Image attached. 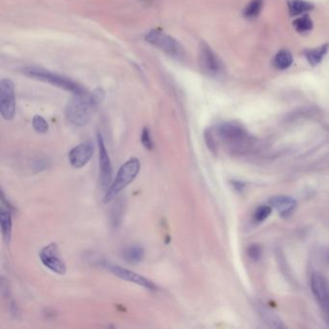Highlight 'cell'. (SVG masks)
Listing matches in <instances>:
<instances>
[{
	"label": "cell",
	"mask_w": 329,
	"mask_h": 329,
	"mask_svg": "<svg viewBox=\"0 0 329 329\" xmlns=\"http://www.w3.org/2000/svg\"><path fill=\"white\" fill-rule=\"evenodd\" d=\"M218 134L225 144L231 148H240L247 138V131L243 126L237 122H228L218 128Z\"/></svg>",
	"instance_id": "obj_5"
},
{
	"label": "cell",
	"mask_w": 329,
	"mask_h": 329,
	"mask_svg": "<svg viewBox=\"0 0 329 329\" xmlns=\"http://www.w3.org/2000/svg\"><path fill=\"white\" fill-rule=\"evenodd\" d=\"M144 249L140 245H131L122 252L123 259L129 264H138L144 258Z\"/></svg>",
	"instance_id": "obj_15"
},
{
	"label": "cell",
	"mask_w": 329,
	"mask_h": 329,
	"mask_svg": "<svg viewBox=\"0 0 329 329\" xmlns=\"http://www.w3.org/2000/svg\"><path fill=\"white\" fill-rule=\"evenodd\" d=\"M105 100V93L98 88L84 95H74L65 109L67 120L76 127H83L88 124L92 115Z\"/></svg>",
	"instance_id": "obj_1"
},
{
	"label": "cell",
	"mask_w": 329,
	"mask_h": 329,
	"mask_svg": "<svg viewBox=\"0 0 329 329\" xmlns=\"http://www.w3.org/2000/svg\"><path fill=\"white\" fill-rule=\"evenodd\" d=\"M205 140H206V143H207V146L209 147V150L211 152L216 153L217 152V144H216L214 136L211 134V132L209 130H207L205 132Z\"/></svg>",
	"instance_id": "obj_26"
},
{
	"label": "cell",
	"mask_w": 329,
	"mask_h": 329,
	"mask_svg": "<svg viewBox=\"0 0 329 329\" xmlns=\"http://www.w3.org/2000/svg\"><path fill=\"white\" fill-rule=\"evenodd\" d=\"M41 262L49 270L59 275H64L67 270L66 264L59 254L56 243H49L40 251Z\"/></svg>",
	"instance_id": "obj_8"
},
{
	"label": "cell",
	"mask_w": 329,
	"mask_h": 329,
	"mask_svg": "<svg viewBox=\"0 0 329 329\" xmlns=\"http://www.w3.org/2000/svg\"><path fill=\"white\" fill-rule=\"evenodd\" d=\"M287 4H288L289 15L292 16L305 14L314 9L313 4L305 0H288Z\"/></svg>",
	"instance_id": "obj_16"
},
{
	"label": "cell",
	"mask_w": 329,
	"mask_h": 329,
	"mask_svg": "<svg viewBox=\"0 0 329 329\" xmlns=\"http://www.w3.org/2000/svg\"><path fill=\"white\" fill-rule=\"evenodd\" d=\"M269 204L283 217H289L297 208V201L287 195H275L269 199Z\"/></svg>",
	"instance_id": "obj_13"
},
{
	"label": "cell",
	"mask_w": 329,
	"mask_h": 329,
	"mask_svg": "<svg viewBox=\"0 0 329 329\" xmlns=\"http://www.w3.org/2000/svg\"><path fill=\"white\" fill-rule=\"evenodd\" d=\"M198 59L202 70L209 75H217L221 71V63L217 54L205 42H202L199 45Z\"/></svg>",
	"instance_id": "obj_10"
},
{
	"label": "cell",
	"mask_w": 329,
	"mask_h": 329,
	"mask_svg": "<svg viewBox=\"0 0 329 329\" xmlns=\"http://www.w3.org/2000/svg\"><path fill=\"white\" fill-rule=\"evenodd\" d=\"M314 296L319 301L329 321V284L321 274H314L311 279Z\"/></svg>",
	"instance_id": "obj_11"
},
{
	"label": "cell",
	"mask_w": 329,
	"mask_h": 329,
	"mask_svg": "<svg viewBox=\"0 0 329 329\" xmlns=\"http://www.w3.org/2000/svg\"><path fill=\"white\" fill-rule=\"evenodd\" d=\"M34 129L39 133H46L48 130V124L47 120L40 115H36L32 120Z\"/></svg>",
	"instance_id": "obj_21"
},
{
	"label": "cell",
	"mask_w": 329,
	"mask_h": 329,
	"mask_svg": "<svg viewBox=\"0 0 329 329\" xmlns=\"http://www.w3.org/2000/svg\"><path fill=\"white\" fill-rule=\"evenodd\" d=\"M47 166H48V162L46 161V160L37 159L33 162V168L37 169L38 171L47 168Z\"/></svg>",
	"instance_id": "obj_27"
},
{
	"label": "cell",
	"mask_w": 329,
	"mask_h": 329,
	"mask_svg": "<svg viewBox=\"0 0 329 329\" xmlns=\"http://www.w3.org/2000/svg\"><path fill=\"white\" fill-rule=\"evenodd\" d=\"M0 111L7 121L12 120L16 112L15 86L9 79H4L0 82Z\"/></svg>",
	"instance_id": "obj_6"
},
{
	"label": "cell",
	"mask_w": 329,
	"mask_h": 329,
	"mask_svg": "<svg viewBox=\"0 0 329 329\" xmlns=\"http://www.w3.org/2000/svg\"><path fill=\"white\" fill-rule=\"evenodd\" d=\"M141 143L147 150H152L153 148V140L151 137V132L148 128H144L141 133Z\"/></svg>",
	"instance_id": "obj_24"
},
{
	"label": "cell",
	"mask_w": 329,
	"mask_h": 329,
	"mask_svg": "<svg viewBox=\"0 0 329 329\" xmlns=\"http://www.w3.org/2000/svg\"><path fill=\"white\" fill-rule=\"evenodd\" d=\"M98 146H99V164H100V181L104 188H108L112 181V164L110 157L105 147L104 138L101 133L98 134Z\"/></svg>",
	"instance_id": "obj_9"
},
{
	"label": "cell",
	"mask_w": 329,
	"mask_h": 329,
	"mask_svg": "<svg viewBox=\"0 0 329 329\" xmlns=\"http://www.w3.org/2000/svg\"><path fill=\"white\" fill-rule=\"evenodd\" d=\"M0 225L3 239L9 244L12 237V214L10 209H4L3 207L0 209Z\"/></svg>",
	"instance_id": "obj_14"
},
{
	"label": "cell",
	"mask_w": 329,
	"mask_h": 329,
	"mask_svg": "<svg viewBox=\"0 0 329 329\" xmlns=\"http://www.w3.org/2000/svg\"><path fill=\"white\" fill-rule=\"evenodd\" d=\"M264 0H251L244 10L243 15L249 20L257 17L263 9Z\"/></svg>",
	"instance_id": "obj_19"
},
{
	"label": "cell",
	"mask_w": 329,
	"mask_h": 329,
	"mask_svg": "<svg viewBox=\"0 0 329 329\" xmlns=\"http://www.w3.org/2000/svg\"><path fill=\"white\" fill-rule=\"evenodd\" d=\"M272 210H273V209H272L270 206H265V205H264V206L259 207V208L256 209L255 214H254V219H255V221H257V222H263L264 220H265L267 217L270 216Z\"/></svg>",
	"instance_id": "obj_22"
},
{
	"label": "cell",
	"mask_w": 329,
	"mask_h": 329,
	"mask_svg": "<svg viewBox=\"0 0 329 329\" xmlns=\"http://www.w3.org/2000/svg\"><path fill=\"white\" fill-rule=\"evenodd\" d=\"M145 40L177 60H182L185 58V52L183 46L175 38L161 30H151L145 36Z\"/></svg>",
	"instance_id": "obj_4"
},
{
	"label": "cell",
	"mask_w": 329,
	"mask_h": 329,
	"mask_svg": "<svg viewBox=\"0 0 329 329\" xmlns=\"http://www.w3.org/2000/svg\"><path fill=\"white\" fill-rule=\"evenodd\" d=\"M249 257L253 260H259L262 256V247L259 244H252L247 249Z\"/></svg>",
	"instance_id": "obj_25"
},
{
	"label": "cell",
	"mask_w": 329,
	"mask_h": 329,
	"mask_svg": "<svg viewBox=\"0 0 329 329\" xmlns=\"http://www.w3.org/2000/svg\"><path fill=\"white\" fill-rule=\"evenodd\" d=\"M328 51V45H323L319 48L314 49H307L305 51V56L308 62L312 66L320 64L322 59L326 55Z\"/></svg>",
	"instance_id": "obj_18"
},
{
	"label": "cell",
	"mask_w": 329,
	"mask_h": 329,
	"mask_svg": "<svg viewBox=\"0 0 329 329\" xmlns=\"http://www.w3.org/2000/svg\"><path fill=\"white\" fill-rule=\"evenodd\" d=\"M294 62V58L291 51L287 49L280 50L273 59V66L280 71H284L289 69Z\"/></svg>",
	"instance_id": "obj_17"
},
{
	"label": "cell",
	"mask_w": 329,
	"mask_h": 329,
	"mask_svg": "<svg viewBox=\"0 0 329 329\" xmlns=\"http://www.w3.org/2000/svg\"><path fill=\"white\" fill-rule=\"evenodd\" d=\"M22 72L24 75L31 78L33 80L48 82L49 84L54 85L58 88L64 89L68 92H71L73 95L80 96L87 93V91L75 81H72L71 79L66 78L64 75L58 74L56 72H50L43 68L25 67L22 70Z\"/></svg>",
	"instance_id": "obj_2"
},
{
	"label": "cell",
	"mask_w": 329,
	"mask_h": 329,
	"mask_svg": "<svg viewBox=\"0 0 329 329\" xmlns=\"http://www.w3.org/2000/svg\"><path fill=\"white\" fill-rule=\"evenodd\" d=\"M140 168L141 163L137 158H131L129 161H126L119 169L115 180L107 188L104 202L108 203L112 201L115 197H117L122 190H124L128 185L134 181L140 171Z\"/></svg>",
	"instance_id": "obj_3"
},
{
	"label": "cell",
	"mask_w": 329,
	"mask_h": 329,
	"mask_svg": "<svg viewBox=\"0 0 329 329\" xmlns=\"http://www.w3.org/2000/svg\"><path fill=\"white\" fill-rule=\"evenodd\" d=\"M123 206L124 203L122 201H119L115 207L113 208L112 211H111V217H112V223L115 227H117L118 224L121 222L122 219V216H123Z\"/></svg>",
	"instance_id": "obj_23"
},
{
	"label": "cell",
	"mask_w": 329,
	"mask_h": 329,
	"mask_svg": "<svg viewBox=\"0 0 329 329\" xmlns=\"http://www.w3.org/2000/svg\"><path fill=\"white\" fill-rule=\"evenodd\" d=\"M231 184L234 185V187L236 188V189H238V190H241V188L244 186V185L242 184V183H241V182H238V181H236V182H231Z\"/></svg>",
	"instance_id": "obj_28"
},
{
	"label": "cell",
	"mask_w": 329,
	"mask_h": 329,
	"mask_svg": "<svg viewBox=\"0 0 329 329\" xmlns=\"http://www.w3.org/2000/svg\"><path fill=\"white\" fill-rule=\"evenodd\" d=\"M94 154V145L87 141L75 146L69 153V161L72 167L82 168L84 167Z\"/></svg>",
	"instance_id": "obj_12"
},
{
	"label": "cell",
	"mask_w": 329,
	"mask_h": 329,
	"mask_svg": "<svg viewBox=\"0 0 329 329\" xmlns=\"http://www.w3.org/2000/svg\"><path fill=\"white\" fill-rule=\"evenodd\" d=\"M103 266L105 267L106 269H108L110 273H112L114 275H116L117 277L123 279V280L134 283L137 285L143 287L145 289H151V291H156V289H158L157 285L153 281H151L150 279H148L144 276L134 273L132 270H129L128 268H125V267H123L121 265L105 262L103 264Z\"/></svg>",
	"instance_id": "obj_7"
},
{
	"label": "cell",
	"mask_w": 329,
	"mask_h": 329,
	"mask_svg": "<svg viewBox=\"0 0 329 329\" xmlns=\"http://www.w3.org/2000/svg\"><path fill=\"white\" fill-rule=\"evenodd\" d=\"M293 25L297 32H309L313 28V22L311 21V18L309 17L308 15H304V16L298 17L296 21H294Z\"/></svg>",
	"instance_id": "obj_20"
}]
</instances>
